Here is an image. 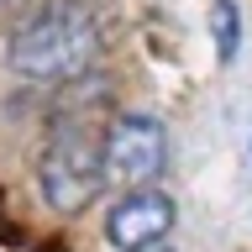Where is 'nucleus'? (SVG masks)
<instances>
[{
    "instance_id": "nucleus-1",
    "label": "nucleus",
    "mask_w": 252,
    "mask_h": 252,
    "mask_svg": "<svg viewBox=\"0 0 252 252\" xmlns=\"http://www.w3.org/2000/svg\"><path fill=\"white\" fill-rule=\"evenodd\" d=\"M100 58V16L84 0H47L11 32L5 63L37 84H68Z\"/></svg>"
},
{
    "instance_id": "nucleus-2",
    "label": "nucleus",
    "mask_w": 252,
    "mask_h": 252,
    "mask_svg": "<svg viewBox=\"0 0 252 252\" xmlns=\"http://www.w3.org/2000/svg\"><path fill=\"white\" fill-rule=\"evenodd\" d=\"M37 184H42V200L63 216H74L105 189V137L94 131L90 121H53L47 131V147L37 158Z\"/></svg>"
},
{
    "instance_id": "nucleus-3",
    "label": "nucleus",
    "mask_w": 252,
    "mask_h": 252,
    "mask_svg": "<svg viewBox=\"0 0 252 252\" xmlns=\"http://www.w3.org/2000/svg\"><path fill=\"white\" fill-rule=\"evenodd\" d=\"M168 168V137L153 116H116L105 131V179L126 189H153V179Z\"/></svg>"
},
{
    "instance_id": "nucleus-4",
    "label": "nucleus",
    "mask_w": 252,
    "mask_h": 252,
    "mask_svg": "<svg viewBox=\"0 0 252 252\" xmlns=\"http://www.w3.org/2000/svg\"><path fill=\"white\" fill-rule=\"evenodd\" d=\"M173 220H179V205L163 189H126L105 216V242L116 252H153L168 242Z\"/></svg>"
},
{
    "instance_id": "nucleus-5",
    "label": "nucleus",
    "mask_w": 252,
    "mask_h": 252,
    "mask_svg": "<svg viewBox=\"0 0 252 252\" xmlns=\"http://www.w3.org/2000/svg\"><path fill=\"white\" fill-rule=\"evenodd\" d=\"M210 42H216L220 63H236V53H242V11H236V0H210Z\"/></svg>"
},
{
    "instance_id": "nucleus-6",
    "label": "nucleus",
    "mask_w": 252,
    "mask_h": 252,
    "mask_svg": "<svg viewBox=\"0 0 252 252\" xmlns=\"http://www.w3.org/2000/svg\"><path fill=\"white\" fill-rule=\"evenodd\" d=\"M0 5H16V0H0Z\"/></svg>"
}]
</instances>
